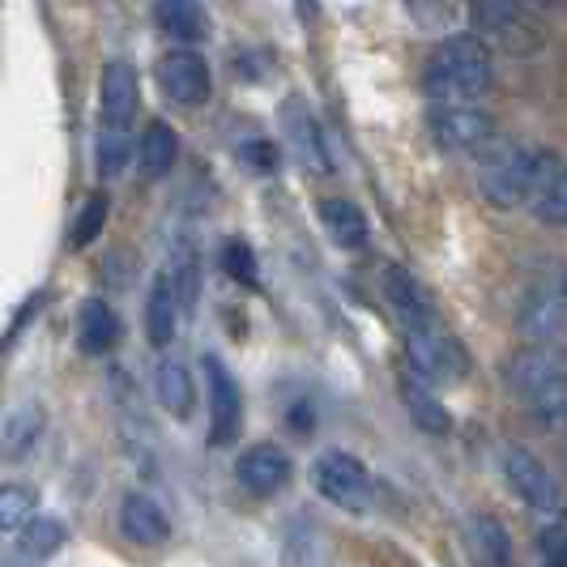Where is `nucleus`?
Returning <instances> with one entry per match:
<instances>
[{
	"label": "nucleus",
	"instance_id": "f257e3e1",
	"mask_svg": "<svg viewBox=\"0 0 567 567\" xmlns=\"http://www.w3.org/2000/svg\"><path fill=\"white\" fill-rule=\"evenodd\" d=\"M491 52L474 34H453L444 39L423 69V90L435 103H474L491 90Z\"/></svg>",
	"mask_w": 567,
	"mask_h": 567
},
{
	"label": "nucleus",
	"instance_id": "f03ea898",
	"mask_svg": "<svg viewBox=\"0 0 567 567\" xmlns=\"http://www.w3.org/2000/svg\"><path fill=\"white\" fill-rule=\"evenodd\" d=\"M559 158L546 150H508V154H491L483 167V197L495 209H516L525 200H538L546 184L559 175Z\"/></svg>",
	"mask_w": 567,
	"mask_h": 567
},
{
	"label": "nucleus",
	"instance_id": "7ed1b4c3",
	"mask_svg": "<svg viewBox=\"0 0 567 567\" xmlns=\"http://www.w3.org/2000/svg\"><path fill=\"white\" fill-rule=\"evenodd\" d=\"M426 128L449 154H491L495 145V120L474 103H435L426 112Z\"/></svg>",
	"mask_w": 567,
	"mask_h": 567
},
{
	"label": "nucleus",
	"instance_id": "20e7f679",
	"mask_svg": "<svg viewBox=\"0 0 567 567\" xmlns=\"http://www.w3.org/2000/svg\"><path fill=\"white\" fill-rule=\"evenodd\" d=\"M312 486L346 512H363L371 504V474L359 456L350 453H324L312 465Z\"/></svg>",
	"mask_w": 567,
	"mask_h": 567
},
{
	"label": "nucleus",
	"instance_id": "39448f33",
	"mask_svg": "<svg viewBox=\"0 0 567 567\" xmlns=\"http://www.w3.org/2000/svg\"><path fill=\"white\" fill-rule=\"evenodd\" d=\"M504 478H508L512 491H516L529 508L550 512V516L567 508V495H564V486H559V478H555L529 449H520V444L504 449Z\"/></svg>",
	"mask_w": 567,
	"mask_h": 567
},
{
	"label": "nucleus",
	"instance_id": "423d86ee",
	"mask_svg": "<svg viewBox=\"0 0 567 567\" xmlns=\"http://www.w3.org/2000/svg\"><path fill=\"white\" fill-rule=\"evenodd\" d=\"M405 354H410V371H414L419 380H426V384L470 375V354H465V350H461V341L449 338L444 329H431V333H405Z\"/></svg>",
	"mask_w": 567,
	"mask_h": 567
},
{
	"label": "nucleus",
	"instance_id": "0eeeda50",
	"mask_svg": "<svg viewBox=\"0 0 567 567\" xmlns=\"http://www.w3.org/2000/svg\"><path fill=\"white\" fill-rule=\"evenodd\" d=\"M200 368H205V384H209V444L223 449V444H235V435L244 426V398H239V384L223 359L205 354Z\"/></svg>",
	"mask_w": 567,
	"mask_h": 567
},
{
	"label": "nucleus",
	"instance_id": "6e6552de",
	"mask_svg": "<svg viewBox=\"0 0 567 567\" xmlns=\"http://www.w3.org/2000/svg\"><path fill=\"white\" fill-rule=\"evenodd\" d=\"M154 78H158V90L167 94L171 103H179V107H200V103L209 99V90H214L209 64H205V56L193 52V48L167 52V56L158 60Z\"/></svg>",
	"mask_w": 567,
	"mask_h": 567
},
{
	"label": "nucleus",
	"instance_id": "1a4fd4ad",
	"mask_svg": "<svg viewBox=\"0 0 567 567\" xmlns=\"http://www.w3.org/2000/svg\"><path fill=\"white\" fill-rule=\"evenodd\" d=\"M384 295H389V308L398 312L401 329L405 333H431L440 329V316H435V303L426 295L414 274H405L401 265L384 269Z\"/></svg>",
	"mask_w": 567,
	"mask_h": 567
},
{
	"label": "nucleus",
	"instance_id": "9d476101",
	"mask_svg": "<svg viewBox=\"0 0 567 567\" xmlns=\"http://www.w3.org/2000/svg\"><path fill=\"white\" fill-rule=\"evenodd\" d=\"M235 483L248 495H278L290 483V456L278 444H252L248 453L235 461Z\"/></svg>",
	"mask_w": 567,
	"mask_h": 567
},
{
	"label": "nucleus",
	"instance_id": "9b49d317",
	"mask_svg": "<svg viewBox=\"0 0 567 567\" xmlns=\"http://www.w3.org/2000/svg\"><path fill=\"white\" fill-rule=\"evenodd\" d=\"M142 103V90H137V73L133 64L112 60L103 69V82H99V112H103V128H128V120L137 115Z\"/></svg>",
	"mask_w": 567,
	"mask_h": 567
},
{
	"label": "nucleus",
	"instance_id": "f8f14e48",
	"mask_svg": "<svg viewBox=\"0 0 567 567\" xmlns=\"http://www.w3.org/2000/svg\"><path fill=\"white\" fill-rule=\"evenodd\" d=\"M60 546H64V525H60L56 516H34L27 520L22 529H13L9 542H4V550H0V559L4 564H43V559H52Z\"/></svg>",
	"mask_w": 567,
	"mask_h": 567
},
{
	"label": "nucleus",
	"instance_id": "ddd939ff",
	"mask_svg": "<svg viewBox=\"0 0 567 567\" xmlns=\"http://www.w3.org/2000/svg\"><path fill=\"white\" fill-rule=\"evenodd\" d=\"M516 329L520 338L542 346V341L559 338L567 329V299L564 290H529L520 312H516Z\"/></svg>",
	"mask_w": 567,
	"mask_h": 567
},
{
	"label": "nucleus",
	"instance_id": "4468645a",
	"mask_svg": "<svg viewBox=\"0 0 567 567\" xmlns=\"http://www.w3.org/2000/svg\"><path fill=\"white\" fill-rule=\"evenodd\" d=\"M120 529H124V538L137 542V546H163L171 538L167 512L158 508L150 495H128L120 504Z\"/></svg>",
	"mask_w": 567,
	"mask_h": 567
},
{
	"label": "nucleus",
	"instance_id": "2eb2a0df",
	"mask_svg": "<svg viewBox=\"0 0 567 567\" xmlns=\"http://www.w3.org/2000/svg\"><path fill=\"white\" fill-rule=\"evenodd\" d=\"M175 324H179V295L171 286V274H158L150 282V299H145V341L163 350L175 338Z\"/></svg>",
	"mask_w": 567,
	"mask_h": 567
},
{
	"label": "nucleus",
	"instance_id": "dca6fc26",
	"mask_svg": "<svg viewBox=\"0 0 567 567\" xmlns=\"http://www.w3.org/2000/svg\"><path fill=\"white\" fill-rule=\"evenodd\" d=\"M282 128H286V142L290 150L308 163L312 171H329V154H324V137H320V128H316V120L308 115V107L299 103V99H290L282 107Z\"/></svg>",
	"mask_w": 567,
	"mask_h": 567
},
{
	"label": "nucleus",
	"instance_id": "f3484780",
	"mask_svg": "<svg viewBox=\"0 0 567 567\" xmlns=\"http://www.w3.org/2000/svg\"><path fill=\"white\" fill-rule=\"evenodd\" d=\"M120 341V316L107 308V299H82L78 308V346L82 354H107Z\"/></svg>",
	"mask_w": 567,
	"mask_h": 567
},
{
	"label": "nucleus",
	"instance_id": "a211bd4d",
	"mask_svg": "<svg viewBox=\"0 0 567 567\" xmlns=\"http://www.w3.org/2000/svg\"><path fill=\"white\" fill-rule=\"evenodd\" d=\"M401 401H405V410H410V419L423 426L426 435H449L453 431V414L444 410V401L431 393V384L419 380L414 371H405L401 375Z\"/></svg>",
	"mask_w": 567,
	"mask_h": 567
},
{
	"label": "nucleus",
	"instance_id": "6ab92c4d",
	"mask_svg": "<svg viewBox=\"0 0 567 567\" xmlns=\"http://www.w3.org/2000/svg\"><path fill=\"white\" fill-rule=\"evenodd\" d=\"M154 393H158V405L175 414V419H188L193 405H197V393H193V371L184 368V359H158L154 368Z\"/></svg>",
	"mask_w": 567,
	"mask_h": 567
},
{
	"label": "nucleus",
	"instance_id": "aec40b11",
	"mask_svg": "<svg viewBox=\"0 0 567 567\" xmlns=\"http://www.w3.org/2000/svg\"><path fill=\"white\" fill-rule=\"evenodd\" d=\"M320 223H324V230L333 235V244L338 248H363L368 244V214L354 205V200H346V197H324L320 200Z\"/></svg>",
	"mask_w": 567,
	"mask_h": 567
},
{
	"label": "nucleus",
	"instance_id": "412c9836",
	"mask_svg": "<svg viewBox=\"0 0 567 567\" xmlns=\"http://www.w3.org/2000/svg\"><path fill=\"white\" fill-rule=\"evenodd\" d=\"M465 542H470L474 567H512V538L495 516H474L465 529Z\"/></svg>",
	"mask_w": 567,
	"mask_h": 567
},
{
	"label": "nucleus",
	"instance_id": "4be33fe9",
	"mask_svg": "<svg viewBox=\"0 0 567 567\" xmlns=\"http://www.w3.org/2000/svg\"><path fill=\"white\" fill-rule=\"evenodd\" d=\"M154 22L179 48H193L197 39H205V9H200V0H158L154 4Z\"/></svg>",
	"mask_w": 567,
	"mask_h": 567
},
{
	"label": "nucleus",
	"instance_id": "5701e85b",
	"mask_svg": "<svg viewBox=\"0 0 567 567\" xmlns=\"http://www.w3.org/2000/svg\"><path fill=\"white\" fill-rule=\"evenodd\" d=\"M175 163H179V137H175L171 124L154 120L142 133V175L145 179H163V175H171Z\"/></svg>",
	"mask_w": 567,
	"mask_h": 567
},
{
	"label": "nucleus",
	"instance_id": "b1692460",
	"mask_svg": "<svg viewBox=\"0 0 567 567\" xmlns=\"http://www.w3.org/2000/svg\"><path fill=\"white\" fill-rule=\"evenodd\" d=\"M559 368H555V354L546 350V346H525L516 359L508 363V380L516 393H525V398H534L546 380H555Z\"/></svg>",
	"mask_w": 567,
	"mask_h": 567
},
{
	"label": "nucleus",
	"instance_id": "393cba45",
	"mask_svg": "<svg viewBox=\"0 0 567 567\" xmlns=\"http://www.w3.org/2000/svg\"><path fill=\"white\" fill-rule=\"evenodd\" d=\"M534 405V419L546 435H555V431H567V371H559L555 380H546L538 393L529 398Z\"/></svg>",
	"mask_w": 567,
	"mask_h": 567
},
{
	"label": "nucleus",
	"instance_id": "a878e982",
	"mask_svg": "<svg viewBox=\"0 0 567 567\" xmlns=\"http://www.w3.org/2000/svg\"><path fill=\"white\" fill-rule=\"evenodd\" d=\"M128 158H133L128 128H99V142H94V171H99V179H115L120 171L128 167Z\"/></svg>",
	"mask_w": 567,
	"mask_h": 567
},
{
	"label": "nucleus",
	"instance_id": "bb28decb",
	"mask_svg": "<svg viewBox=\"0 0 567 567\" xmlns=\"http://www.w3.org/2000/svg\"><path fill=\"white\" fill-rule=\"evenodd\" d=\"M171 286H175V295H179V308L193 312V308H197V295H200V260H197L193 239L175 248V274H171Z\"/></svg>",
	"mask_w": 567,
	"mask_h": 567
},
{
	"label": "nucleus",
	"instance_id": "cd10ccee",
	"mask_svg": "<svg viewBox=\"0 0 567 567\" xmlns=\"http://www.w3.org/2000/svg\"><path fill=\"white\" fill-rule=\"evenodd\" d=\"M27 520H34V491L22 483H4L0 486V534L22 529Z\"/></svg>",
	"mask_w": 567,
	"mask_h": 567
},
{
	"label": "nucleus",
	"instance_id": "c85d7f7f",
	"mask_svg": "<svg viewBox=\"0 0 567 567\" xmlns=\"http://www.w3.org/2000/svg\"><path fill=\"white\" fill-rule=\"evenodd\" d=\"M107 214H112V200L107 193H90L82 205V214H78V223H73V235H69V244L73 248H85V244H94L99 239V230L107 223Z\"/></svg>",
	"mask_w": 567,
	"mask_h": 567
},
{
	"label": "nucleus",
	"instance_id": "c756f323",
	"mask_svg": "<svg viewBox=\"0 0 567 567\" xmlns=\"http://www.w3.org/2000/svg\"><path fill=\"white\" fill-rule=\"evenodd\" d=\"M534 218L546 227H567V167L546 184V193L534 200Z\"/></svg>",
	"mask_w": 567,
	"mask_h": 567
},
{
	"label": "nucleus",
	"instance_id": "7c9ffc66",
	"mask_svg": "<svg viewBox=\"0 0 567 567\" xmlns=\"http://www.w3.org/2000/svg\"><path fill=\"white\" fill-rule=\"evenodd\" d=\"M34 435H39V410H18L13 419H9V426H4V440H0V453L9 456H22L34 444Z\"/></svg>",
	"mask_w": 567,
	"mask_h": 567
},
{
	"label": "nucleus",
	"instance_id": "2f4dec72",
	"mask_svg": "<svg viewBox=\"0 0 567 567\" xmlns=\"http://www.w3.org/2000/svg\"><path fill=\"white\" fill-rule=\"evenodd\" d=\"M223 269H227V278H235L239 286H256V256L252 248L244 244V239H227L223 244Z\"/></svg>",
	"mask_w": 567,
	"mask_h": 567
},
{
	"label": "nucleus",
	"instance_id": "473e14b6",
	"mask_svg": "<svg viewBox=\"0 0 567 567\" xmlns=\"http://www.w3.org/2000/svg\"><path fill=\"white\" fill-rule=\"evenodd\" d=\"M542 564L546 567H567V529L564 525H550L546 534L538 538Z\"/></svg>",
	"mask_w": 567,
	"mask_h": 567
},
{
	"label": "nucleus",
	"instance_id": "72a5a7b5",
	"mask_svg": "<svg viewBox=\"0 0 567 567\" xmlns=\"http://www.w3.org/2000/svg\"><path fill=\"white\" fill-rule=\"evenodd\" d=\"M244 163H248V167H260V171H274L278 154H274V145L269 142H248L244 145Z\"/></svg>",
	"mask_w": 567,
	"mask_h": 567
},
{
	"label": "nucleus",
	"instance_id": "f704fd0d",
	"mask_svg": "<svg viewBox=\"0 0 567 567\" xmlns=\"http://www.w3.org/2000/svg\"><path fill=\"white\" fill-rule=\"evenodd\" d=\"M512 4H516L520 13H538V9H546L550 0H512Z\"/></svg>",
	"mask_w": 567,
	"mask_h": 567
},
{
	"label": "nucleus",
	"instance_id": "c9c22d12",
	"mask_svg": "<svg viewBox=\"0 0 567 567\" xmlns=\"http://www.w3.org/2000/svg\"><path fill=\"white\" fill-rule=\"evenodd\" d=\"M559 290H564V299H567V278H564V286H559Z\"/></svg>",
	"mask_w": 567,
	"mask_h": 567
}]
</instances>
